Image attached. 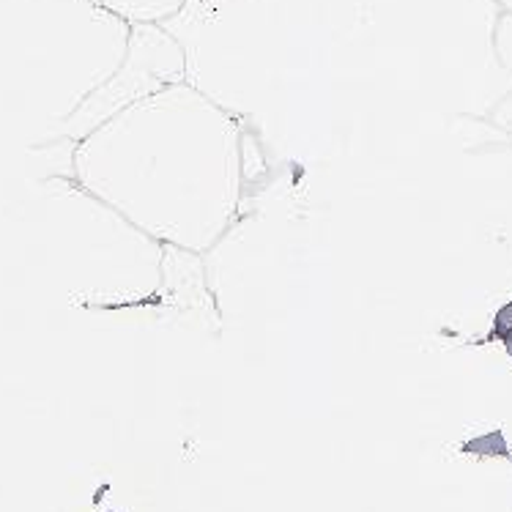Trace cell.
I'll return each instance as SVG.
<instances>
[{"label": "cell", "mask_w": 512, "mask_h": 512, "mask_svg": "<svg viewBox=\"0 0 512 512\" xmlns=\"http://www.w3.org/2000/svg\"><path fill=\"white\" fill-rule=\"evenodd\" d=\"M94 3L132 28V25H165L170 17H176L184 9L187 0H94Z\"/></svg>", "instance_id": "obj_1"}]
</instances>
